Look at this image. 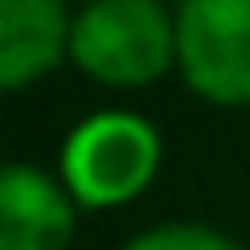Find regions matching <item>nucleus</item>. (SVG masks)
Segmentation results:
<instances>
[{
	"mask_svg": "<svg viewBox=\"0 0 250 250\" xmlns=\"http://www.w3.org/2000/svg\"><path fill=\"white\" fill-rule=\"evenodd\" d=\"M70 65L102 88H148L176 70V9L162 0H88L70 19Z\"/></svg>",
	"mask_w": 250,
	"mask_h": 250,
	"instance_id": "f257e3e1",
	"label": "nucleus"
},
{
	"mask_svg": "<svg viewBox=\"0 0 250 250\" xmlns=\"http://www.w3.org/2000/svg\"><path fill=\"white\" fill-rule=\"evenodd\" d=\"M162 139L139 111H93L61 144V181L79 208H121L158 181Z\"/></svg>",
	"mask_w": 250,
	"mask_h": 250,
	"instance_id": "f03ea898",
	"label": "nucleus"
},
{
	"mask_svg": "<svg viewBox=\"0 0 250 250\" xmlns=\"http://www.w3.org/2000/svg\"><path fill=\"white\" fill-rule=\"evenodd\" d=\"M70 5H88V0H70Z\"/></svg>",
	"mask_w": 250,
	"mask_h": 250,
	"instance_id": "0eeeda50",
	"label": "nucleus"
},
{
	"mask_svg": "<svg viewBox=\"0 0 250 250\" xmlns=\"http://www.w3.org/2000/svg\"><path fill=\"white\" fill-rule=\"evenodd\" d=\"M79 204L61 176L33 162H0V250H65Z\"/></svg>",
	"mask_w": 250,
	"mask_h": 250,
	"instance_id": "20e7f679",
	"label": "nucleus"
},
{
	"mask_svg": "<svg viewBox=\"0 0 250 250\" xmlns=\"http://www.w3.org/2000/svg\"><path fill=\"white\" fill-rule=\"evenodd\" d=\"M121 250H241V246L204 223H162V227L130 236Z\"/></svg>",
	"mask_w": 250,
	"mask_h": 250,
	"instance_id": "423d86ee",
	"label": "nucleus"
},
{
	"mask_svg": "<svg viewBox=\"0 0 250 250\" xmlns=\"http://www.w3.org/2000/svg\"><path fill=\"white\" fill-rule=\"evenodd\" d=\"M70 0H0V93H23L70 61Z\"/></svg>",
	"mask_w": 250,
	"mask_h": 250,
	"instance_id": "39448f33",
	"label": "nucleus"
},
{
	"mask_svg": "<svg viewBox=\"0 0 250 250\" xmlns=\"http://www.w3.org/2000/svg\"><path fill=\"white\" fill-rule=\"evenodd\" d=\"M176 74L208 107H250V0H181Z\"/></svg>",
	"mask_w": 250,
	"mask_h": 250,
	"instance_id": "7ed1b4c3",
	"label": "nucleus"
}]
</instances>
